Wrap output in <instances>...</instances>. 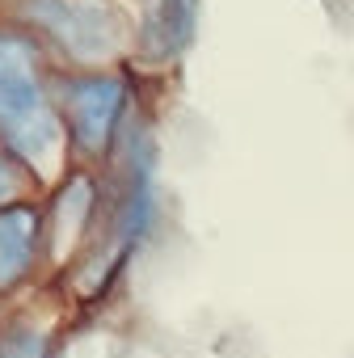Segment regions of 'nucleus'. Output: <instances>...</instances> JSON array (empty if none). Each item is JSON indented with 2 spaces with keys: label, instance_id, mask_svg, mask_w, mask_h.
<instances>
[{
  "label": "nucleus",
  "instance_id": "nucleus-1",
  "mask_svg": "<svg viewBox=\"0 0 354 358\" xmlns=\"http://www.w3.org/2000/svg\"><path fill=\"white\" fill-rule=\"evenodd\" d=\"M0 143L38 177H51L64 160V127L43 85L38 47L17 34H0Z\"/></svg>",
  "mask_w": 354,
  "mask_h": 358
},
{
  "label": "nucleus",
  "instance_id": "nucleus-2",
  "mask_svg": "<svg viewBox=\"0 0 354 358\" xmlns=\"http://www.w3.org/2000/svg\"><path fill=\"white\" fill-rule=\"evenodd\" d=\"M30 17L38 30L80 64L118 55L131 43L127 13L114 0H30Z\"/></svg>",
  "mask_w": 354,
  "mask_h": 358
},
{
  "label": "nucleus",
  "instance_id": "nucleus-3",
  "mask_svg": "<svg viewBox=\"0 0 354 358\" xmlns=\"http://www.w3.org/2000/svg\"><path fill=\"white\" fill-rule=\"evenodd\" d=\"M64 110L72 139L85 156H101L114 143V131L127 114V85L118 76H85L64 85Z\"/></svg>",
  "mask_w": 354,
  "mask_h": 358
},
{
  "label": "nucleus",
  "instance_id": "nucleus-4",
  "mask_svg": "<svg viewBox=\"0 0 354 358\" xmlns=\"http://www.w3.org/2000/svg\"><path fill=\"white\" fill-rule=\"evenodd\" d=\"M194 30H199V0H148L135 43L148 64H169L194 43Z\"/></svg>",
  "mask_w": 354,
  "mask_h": 358
},
{
  "label": "nucleus",
  "instance_id": "nucleus-5",
  "mask_svg": "<svg viewBox=\"0 0 354 358\" xmlns=\"http://www.w3.org/2000/svg\"><path fill=\"white\" fill-rule=\"evenodd\" d=\"M38 232H43V220L34 207H26V203L0 207V291L17 287L34 270Z\"/></svg>",
  "mask_w": 354,
  "mask_h": 358
},
{
  "label": "nucleus",
  "instance_id": "nucleus-6",
  "mask_svg": "<svg viewBox=\"0 0 354 358\" xmlns=\"http://www.w3.org/2000/svg\"><path fill=\"white\" fill-rule=\"evenodd\" d=\"M93 215V182L89 177H72V182L64 186L59 203H55V220H51V245L55 249H68L80 241L85 224Z\"/></svg>",
  "mask_w": 354,
  "mask_h": 358
},
{
  "label": "nucleus",
  "instance_id": "nucleus-7",
  "mask_svg": "<svg viewBox=\"0 0 354 358\" xmlns=\"http://www.w3.org/2000/svg\"><path fill=\"white\" fill-rule=\"evenodd\" d=\"M17 190H22V164L0 148V207H13Z\"/></svg>",
  "mask_w": 354,
  "mask_h": 358
},
{
  "label": "nucleus",
  "instance_id": "nucleus-8",
  "mask_svg": "<svg viewBox=\"0 0 354 358\" xmlns=\"http://www.w3.org/2000/svg\"><path fill=\"white\" fill-rule=\"evenodd\" d=\"M0 358H51V354H47V341L43 337L17 333V337H9L5 345H0Z\"/></svg>",
  "mask_w": 354,
  "mask_h": 358
}]
</instances>
